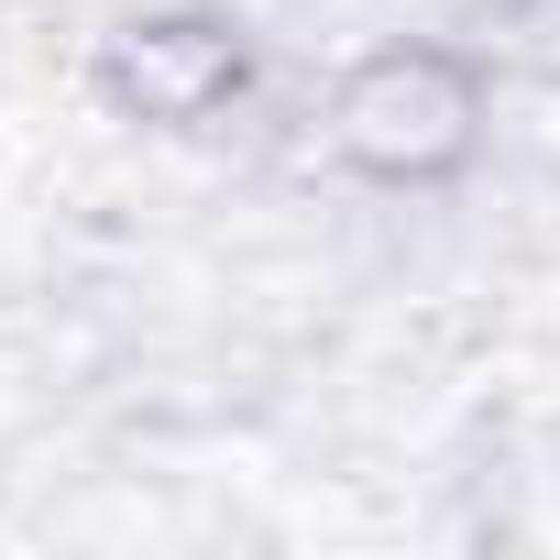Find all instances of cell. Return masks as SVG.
Wrapping results in <instances>:
<instances>
[{"label":"cell","mask_w":560,"mask_h":560,"mask_svg":"<svg viewBox=\"0 0 560 560\" xmlns=\"http://www.w3.org/2000/svg\"><path fill=\"white\" fill-rule=\"evenodd\" d=\"M462 132H472V89L440 56H374L341 100V143L374 176H429L440 154H462Z\"/></svg>","instance_id":"1"}]
</instances>
